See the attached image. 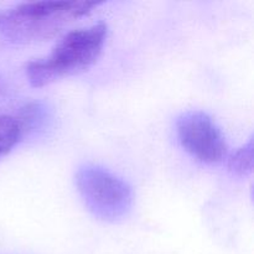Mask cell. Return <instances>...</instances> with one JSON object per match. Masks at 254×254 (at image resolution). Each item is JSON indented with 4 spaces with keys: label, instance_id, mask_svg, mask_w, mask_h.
Returning a JSON list of instances; mask_svg holds the SVG:
<instances>
[{
    "label": "cell",
    "instance_id": "obj_4",
    "mask_svg": "<svg viewBox=\"0 0 254 254\" xmlns=\"http://www.w3.org/2000/svg\"><path fill=\"white\" fill-rule=\"evenodd\" d=\"M178 138L183 148L202 163L215 164L227 153V144L220 128L208 114L189 111L176 122Z\"/></svg>",
    "mask_w": 254,
    "mask_h": 254
},
{
    "label": "cell",
    "instance_id": "obj_2",
    "mask_svg": "<svg viewBox=\"0 0 254 254\" xmlns=\"http://www.w3.org/2000/svg\"><path fill=\"white\" fill-rule=\"evenodd\" d=\"M106 37L107 25L103 22L72 30L47 56L27 64V79L31 86L42 87L87 71L98 60Z\"/></svg>",
    "mask_w": 254,
    "mask_h": 254
},
{
    "label": "cell",
    "instance_id": "obj_5",
    "mask_svg": "<svg viewBox=\"0 0 254 254\" xmlns=\"http://www.w3.org/2000/svg\"><path fill=\"white\" fill-rule=\"evenodd\" d=\"M22 134V127L19 119L14 117L0 114V155L7 153Z\"/></svg>",
    "mask_w": 254,
    "mask_h": 254
},
{
    "label": "cell",
    "instance_id": "obj_6",
    "mask_svg": "<svg viewBox=\"0 0 254 254\" xmlns=\"http://www.w3.org/2000/svg\"><path fill=\"white\" fill-rule=\"evenodd\" d=\"M253 166V140L250 139L246 145L238 149L228 160V168L237 175H247Z\"/></svg>",
    "mask_w": 254,
    "mask_h": 254
},
{
    "label": "cell",
    "instance_id": "obj_3",
    "mask_svg": "<svg viewBox=\"0 0 254 254\" xmlns=\"http://www.w3.org/2000/svg\"><path fill=\"white\" fill-rule=\"evenodd\" d=\"M76 185L84 205L96 217L117 221L129 212L133 203L130 186L106 169L83 165L76 173Z\"/></svg>",
    "mask_w": 254,
    "mask_h": 254
},
{
    "label": "cell",
    "instance_id": "obj_1",
    "mask_svg": "<svg viewBox=\"0 0 254 254\" xmlns=\"http://www.w3.org/2000/svg\"><path fill=\"white\" fill-rule=\"evenodd\" d=\"M99 4L88 0L22 2L0 10V35L16 42L45 41Z\"/></svg>",
    "mask_w": 254,
    "mask_h": 254
}]
</instances>
